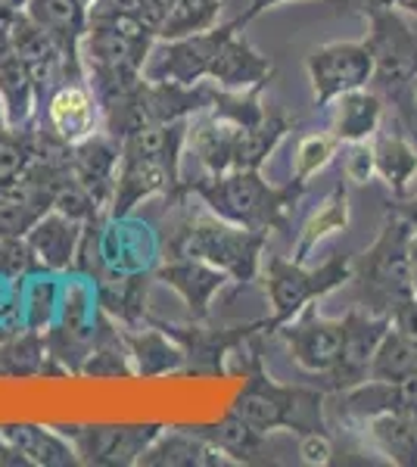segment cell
Listing matches in <instances>:
<instances>
[{
  "label": "cell",
  "instance_id": "cell-1",
  "mask_svg": "<svg viewBox=\"0 0 417 467\" xmlns=\"http://www.w3.org/2000/svg\"><path fill=\"white\" fill-rule=\"evenodd\" d=\"M191 191L224 222H234L249 231H284L287 215L302 197L306 184L290 178L287 187L268 184L259 169H231L222 175H209L203 181H193Z\"/></svg>",
  "mask_w": 417,
  "mask_h": 467
},
{
  "label": "cell",
  "instance_id": "cell-2",
  "mask_svg": "<svg viewBox=\"0 0 417 467\" xmlns=\"http://www.w3.org/2000/svg\"><path fill=\"white\" fill-rule=\"evenodd\" d=\"M414 224L399 213L386 218L381 237L370 244L359 265H352V281L359 287L361 308L370 315L390 318L392 312L414 296L412 265H408V246H412Z\"/></svg>",
  "mask_w": 417,
  "mask_h": 467
},
{
  "label": "cell",
  "instance_id": "cell-3",
  "mask_svg": "<svg viewBox=\"0 0 417 467\" xmlns=\"http://www.w3.org/2000/svg\"><path fill=\"white\" fill-rule=\"evenodd\" d=\"M265 240L268 234L240 228L234 222H224L215 213L212 215H196L191 222H184L178 231L169 237V255L165 259H203L209 265L222 268L231 281H253L259 275Z\"/></svg>",
  "mask_w": 417,
  "mask_h": 467
},
{
  "label": "cell",
  "instance_id": "cell-4",
  "mask_svg": "<svg viewBox=\"0 0 417 467\" xmlns=\"http://www.w3.org/2000/svg\"><path fill=\"white\" fill-rule=\"evenodd\" d=\"M324 396L306 387H280L255 368V374L244 383V389L234 399L231 411L244 418L249 427L262 433L296 431L318 433L324 431Z\"/></svg>",
  "mask_w": 417,
  "mask_h": 467
},
{
  "label": "cell",
  "instance_id": "cell-5",
  "mask_svg": "<svg viewBox=\"0 0 417 467\" xmlns=\"http://www.w3.org/2000/svg\"><path fill=\"white\" fill-rule=\"evenodd\" d=\"M265 293L271 303V321L268 327L275 330L280 324L293 321L306 306L318 303L337 290L343 281H352V259L343 255H330L324 265L306 268V262L280 259V255H265Z\"/></svg>",
  "mask_w": 417,
  "mask_h": 467
},
{
  "label": "cell",
  "instance_id": "cell-6",
  "mask_svg": "<svg viewBox=\"0 0 417 467\" xmlns=\"http://www.w3.org/2000/svg\"><path fill=\"white\" fill-rule=\"evenodd\" d=\"M234 22H222L218 28L200 35H187L178 41H159L150 47V57L143 63V81H153V85H181L193 88L209 81L212 63L218 57L224 35L231 32Z\"/></svg>",
  "mask_w": 417,
  "mask_h": 467
},
{
  "label": "cell",
  "instance_id": "cell-7",
  "mask_svg": "<svg viewBox=\"0 0 417 467\" xmlns=\"http://www.w3.org/2000/svg\"><path fill=\"white\" fill-rule=\"evenodd\" d=\"M370 37L368 47L374 54V81L383 90L396 94L417 78V32L399 16L392 6L370 4Z\"/></svg>",
  "mask_w": 417,
  "mask_h": 467
},
{
  "label": "cell",
  "instance_id": "cell-8",
  "mask_svg": "<svg viewBox=\"0 0 417 467\" xmlns=\"http://www.w3.org/2000/svg\"><path fill=\"white\" fill-rule=\"evenodd\" d=\"M306 75L318 107H330L339 94L374 81V54L368 41H333L306 57Z\"/></svg>",
  "mask_w": 417,
  "mask_h": 467
},
{
  "label": "cell",
  "instance_id": "cell-9",
  "mask_svg": "<svg viewBox=\"0 0 417 467\" xmlns=\"http://www.w3.org/2000/svg\"><path fill=\"white\" fill-rule=\"evenodd\" d=\"M280 337L290 346V356L302 371L328 378L343 356L346 324L343 318H324L315 312V306H306L293 321L280 324Z\"/></svg>",
  "mask_w": 417,
  "mask_h": 467
},
{
  "label": "cell",
  "instance_id": "cell-10",
  "mask_svg": "<svg viewBox=\"0 0 417 467\" xmlns=\"http://www.w3.org/2000/svg\"><path fill=\"white\" fill-rule=\"evenodd\" d=\"M162 427L156 424H134V427H72L63 431L72 440L78 462L88 464H141V455L150 449Z\"/></svg>",
  "mask_w": 417,
  "mask_h": 467
},
{
  "label": "cell",
  "instance_id": "cell-11",
  "mask_svg": "<svg viewBox=\"0 0 417 467\" xmlns=\"http://www.w3.org/2000/svg\"><path fill=\"white\" fill-rule=\"evenodd\" d=\"M346 337H343V356H339L337 368L328 374L330 389H352L370 378V361L381 346L383 334L390 330V318L383 315H370L365 308H352L343 318Z\"/></svg>",
  "mask_w": 417,
  "mask_h": 467
},
{
  "label": "cell",
  "instance_id": "cell-12",
  "mask_svg": "<svg viewBox=\"0 0 417 467\" xmlns=\"http://www.w3.org/2000/svg\"><path fill=\"white\" fill-rule=\"evenodd\" d=\"M103 119V107L97 100V94L85 81H63L53 94L47 97V128L53 138L66 147H75L81 140H88L90 134H97Z\"/></svg>",
  "mask_w": 417,
  "mask_h": 467
},
{
  "label": "cell",
  "instance_id": "cell-13",
  "mask_svg": "<svg viewBox=\"0 0 417 467\" xmlns=\"http://www.w3.org/2000/svg\"><path fill=\"white\" fill-rule=\"evenodd\" d=\"M271 75H275V63L265 54H259V50L240 35V26L234 22L231 32L224 35L222 47H218L215 63H212L209 85H215L218 90L244 94V90H262L268 85Z\"/></svg>",
  "mask_w": 417,
  "mask_h": 467
},
{
  "label": "cell",
  "instance_id": "cell-14",
  "mask_svg": "<svg viewBox=\"0 0 417 467\" xmlns=\"http://www.w3.org/2000/svg\"><path fill=\"white\" fill-rule=\"evenodd\" d=\"M244 128L246 125L234 122L224 112L203 109L193 122H187V147L209 175H222V171H231L237 165Z\"/></svg>",
  "mask_w": 417,
  "mask_h": 467
},
{
  "label": "cell",
  "instance_id": "cell-15",
  "mask_svg": "<svg viewBox=\"0 0 417 467\" xmlns=\"http://www.w3.org/2000/svg\"><path fill=\"white\" fill-rule=\"evenodd\" d=\"M85 240V231H81L78 218H69L57 209L44 213L35 222V228L26 234V246L28 255L37 262V265L50 268V271H63L69 268L78 255V244Z\"/></svg>",
  "mask_w": 417,
  "mask_h": 467
},
{
  "label": "cell",
  "instance_id": "cell-16",
  "mask_svg": "<svg viewBox=\"0 0 417 467\" xmlns=\"http://www.w3.org/2000/svg\"><path fill=\"white\" fill-rule=\"evenodd\" d=\"M143 467H215V464H234L222 449H215L206 436H200L191 427H169L159 431V436L150 442V449L141 455Z\"/></svg>",
  "mask_w": 417,
  "mask_h": 467
},
{
  "label": "cell",
  "instance_id": "cell-17",
  "mask_svg": "<svg viewBox=\"0 0 417 467\" xmlns=\"http://www.w3.org/2000/svg\"><path fill=\"white\" fill-rule=\"evenodd\" d=\"M156 277L162 284H169L172 290L181 293V299L187 303L193 318H206L212 296L231 281L222 268L209 265V262H203V259H187V255L169 259L156 271Z\"/></svg>",
  "mask_w": 417,
  "mask_h": 467
},
{
  "label": "cell",
  "instance_id": "cell-18",
  "mask_svg": "<svg viewBox=\"0 0 417 467\" xmlns=\"http://www.w3.org/2000/svg\"><path fill=\"white\" fill-rule=\"evenodd\" d=\"M26 13L44 32L53 35V41L63 47L72 69L85 75V66H81V37L88 32V6L81 0H28Z\"/></svg>",
  "mask_w": 417,
  "mask_h": 467
},
{
  "label": "cell",
  "instance_id": "cell-19",
  "mask_svg": "<svg viewBox=\"0 0 417 467\" xmlns=\"http://www.w3.org/2000/svg\"><path fill=\"white\" fill-rule=\"evenodd\" d=\"M365 433L386 462L414 467L417 464V411L412 409H383L368 414Z\"/></svg>",
  "mask_w": 417,
  "mask_h": 467
},
{
  "label": "cell",
  "instance_id": "cell-20",
  "mask_svg": "<svg viewBox=\"0 0 417 467\" xmlns=\"http://www.w3.org/2000/svg\"><path fill=\"white\" fill-rule=\"evenodd\" d=\"M374 171L386 181L396 200H408L417 193V147L399 128H377L374 134Z\"/></svg>",
  "mask_w": 417,
  "mask_h": 467
},
{
  "label": "cell",
  "instance_id": "cell-21",
  "mask_svg": "<svg viewBox=\"0 0 417 467\" xmlns=\"http://www.w3.org/2000/svg\"><path fill=\"white\" fill-rule=\"evenodd\" d=\"M383 122V100L368 88L339 94L330 103V134L339 144H361L374 138Z\"/></svg>",
  "mask_w": 417,
  "mask_h": 467
},
{
  "label": "cell",
  "instance_id": "cell-22",
  "mask_svg": "<svg viewBox=\"0 0 417 467\" xmlns=\"http://www.w3.org/2000/svg\"><path fill=\"white\" fill-rule=\"evenodd\" d=\"M0 436L26 458V464H37V467L78 464V451H75L72 440L63 431H50V427H37V424H4L0 427Z\"/></svg>",
  "mask_w": 417,
  "mask_h": 467
},
{
  "label": "cell",
  "instance_id": "cell-23",
  "mask_svg": "<svg viewBox=\"0 0 417 467\" xmlns=\"http://www.w3.org/2000/svg\"><path fill=\"white\" fill-rule=\"evenodd\" d=\"M37 75L22 57L10 50L0 57V107H4L6 128H28L37 109Z\"/></svg>",
  "mask_w": 417,
  "mask_h": 467
},
{
  "label": "cell",
  "instance_id": "cell-24",
  "mask_svg": "<svg viewBox=\"0 0 417 467\" xmlns=\"http://www.w3.org/2000/svg\"><path fill=\"white\" fill-rule=\"evenodd\" d=\"M200 436H206L215 449H222L234 464H253V462H265V451H268V433L249 427L244 418L237 414H227L222 424L215 427H193Z\"/></svg>",
  "mask_w": 417,
  "mask_h": 467
},
{
  "label": "cell",
  "instance_id": "cell-25",
  "mask_svg": "<svg viewBox=\"0 0 417 467\" xmlns=\"http://www.w3.org/2000/svg\"><path fill=\"white\" fill-rule=\"evenodd\" d=\"M227 0H169L159 19V41H178L187 35H200L222 26Z\"/></svg>",
  "mask_w": 417,
  "mask_h": 467
},
{
  "label": "cell",
  "instance_id": "cell-26",
  "mask_svg": "<svg viewBox=\"0 0 417 467\" xmlns=\"http://www.w3.org/2000/svg\"><path fill=\"white\" fill-rule=\"evenodd\" d=\"M346 224H349V197H346L343 184H339V187H333L328 193V200L318 206V213L308 215L306 228H302L299 240H296V246H293V262H306L308 255L318 250V244H324L333 234L346 231Z\"/></svg>",
  "mask_w": 417,
  "mask_h": 467
},
{
  "label": "cell",
  "instance_id": "cell-27",
  "mask_svg": "<svg viewBox=\"0 0 417 467\" xmlns=\"http://www.w3.org/2000/svg\"><path fill=\"white\" fill-rule=\"evenodd\" d=\"M412 371H417V346L412 340H405V337L390 324V330L383 334V340L374 352V361H370L368 380L396 383L401 378H408Z\"/></svg>",
  "mask_w": 417,
  "mask_h": 467
},
{
  "label": "cell",
  "instance_id": "cell-28",
  "mask_svg": "<svg viewBox=\"0 0 417 467\" xmlns=\"http://www.w3.org/2000/svg\"><path fill=\"white\" fill-rule=\"evenodd\" d=\"M337 147H339V140L333 138L330 131H312V134H306V138H299V144L293 150V181L308 184V181L333 160Z\"/></svg>",
  "mask_w": 417,
  "mask_h": 467
},
{
  "label": "cell",
  "instance_id": "cell-29",
  "mask_svg": "<svg viewBox=\"0 0 417 467\" xmlns=\"http://www.w3.org/2000/svg\"><path fill=\"white\" fill-rule=\"evenodd\" d=\"M169 0H94L88 19H138L159 32V19Z\"/></svg>",
  "mask_w": 417,
  "mask_h": 467
},
{
  "label": "cell",
  "instance_id": "cell-30",
  "mask_svg": "<svg viewBox=\"0 0 417 467\" xmlns=\"http://www.w3.org/2000/svg\"><path fill=\"white\" fill-rule=\"evenodd\" d=\"M343 175L352 181V184H365V181L374 175V150L368 147V140H361V144H349Z\"/></svg>",
  "mask_w": 417,
  "mask_h": 467
},
{
  "label": "cell",
  "instance_id": "cell-31",
  "mask_svg": "<svg viewBox=\"0 0 417 467\" xmlns=\"http://www.w3.org/2000/svg\"><path fill=\"white\" fill-rule=\"evenodd\" d=\"M296 455H299L306 464H330L333 446H330L328 433H324V431H318V433H302V436H299V449H296Z\"/></svg>",
  "mask_w": 417,
  "mask_h": 467
},
{
  "label": "cell",
  "instance_id": "cell-32",
  "mask_svg": "<svg viewBox=\"0 0 417 467\" xmlns=\"http://www.w3.org/2000/svg\"><path fill=\"white\" fill-rule=\"evenodd\" d=\"M390 324L405 337V340H412L417 346V296H412L408 303H401L396 312L390 315Z\"/></svg>",
  "mask_w": 417,
  "mask_h": 467
},
{
  "label": "cell",
  "instance_id": "cell-33",
  "mask_svg": "<svg viewBox=\"0 0 417 467\" xmlns=\"http://www.w3.org/2000/svg\"><path fill=\"white\" fill-rule=\"evenodd\" d=\"M277 4H284V0H249V6L234 22H237V26H246V22H253L255 16H262L265 10H271V6H277Z\"/></svg>",
  "mask_w": 417,
  "mask_h": 467
},
{
  "label": "cell",
  "instance_id": "cell-34",
  "mask_svg": "<svg viewBox=\"0 0 417 467\" xmlns=\"http://www.w3.org/2000/svg\"><path fill=\"white\" fill-rule=\"evenodd\" d=\"M408 265H412V287L417 296V231L412 234V246H408Z\"/></svg>",
  "mask_w": 417,
  "mask_h": 467
},
{
  "label": "cell",
  "instance_id": "cell-35",
  "mask_svg": "<svg viewBox=\"0 0 417 467\" xmlns=\"http://www.w3.org/2000/svg\"><path fill=\"white\" fill-rule=\"evenodd\" d=\"M399 215H401V218H408L412 224H417V193H414V197H408V200H401Z\"/></svg>",
  "mask_w": 417,
  "mask_h": 467
},
{
  "label": "cell",
  "instance_id": "cell-36",
  "mask_svg": "<svg viewBox=\"0 0 417 467\" xmlns=\"http://www.w3.org/2000/svg\"><path fill=\"white\" fill-rule=\"evenodd\" d=\"M13 50V41H10V22L0 26V57H6Z\"/></svg>",
  "mask_w": 417,
  "mask_h": 467
},
{
  "label": "cell",
  "instance_id": "cell-37",
  "mask_svg": "<svg viewBox=\"0 0 417 467\" xmlns=\"http://www.w3.org/2000/svg\"><path fill=\"white\" fill-rule=\"evenodd\" d=\"M13 16H16V13H13L10 6L4 4V0H0V26H6V22H10Z\"/></svg>",
  "mask_w": 417,
  "mask_h": 467
},
{
  "label": "cell",
  "instance_id": "cell-38",
  "mask_svg": "<svg viewBox=\"0 0 417 467\" xmlns=\"http://www.w3.org/2000/svg\"><path fill=\"white\" fill-rule=\"evenodd\" d=\"M4 4L10 6L13 13H22V10H26V4H28V0H4Z\"/></svg>",
  "mask_w": 417,
  "mask_h": 467
},
{
  "label": "cell",
  "instance_id": "cell-39",
  "mask_svg": "<svg viewBox=\"0 0 417 467\" xmlns=\"http://www.w3.org/2000/svg\"><path fill=\"white\" fill-rule=\"evenodd\" d=\"M370 4H383V6H405V0H370Z\"/></svg>",
  "mask_w": 417,
  "mask_h": 467
},
{
  "label": "cell",
  "instance_id": "cell-40",
  "mask_svg": "<svg viewBox=\"0 0 417 467\" xmlns=\"http://www.w3.org/2000/svg\"><path fill=\"white\" fill-rule=\"evenodd\" d=\"M401 10H408V13H414V16H417V0H405V6H401Z\"/></svg>",
  "mask_w": 417,
  "mask_h": 467
},
{
  "label": "cell",
  "instance_id": "cell-41",
  "mask_svg": "<svg viewBox=\"0 0 417 467\" xmlns=\"http://www.w3.org/2000/svg\"><path fill=\"white\" fill-rule=\"evenodd\" d=\"M81 4H85V6H88V10H90V4H94V0H81Z\"/></svg>",
  "mask_w": 417,
  "mask_h": 467
},
{
  "label": "cell",
  "instance_id": "cell-42",
  "mask_svg": "<svg viewBox=\"0 0 417 467\" xmlns=\"http://www.w3.org/2000/svg\"><path fill=\"white\" fill-rule=\"evenodd\" d=\"M414 94H417V78H414Z\"/></svg>",
  "mask_w": 417,
  "mask_h": 467
}]
</instances>
